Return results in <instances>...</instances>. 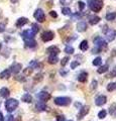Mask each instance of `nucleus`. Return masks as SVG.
Masks as SVG:
<instances>
[{
	"label": "nucleus",
	"mask_w": 116,
	"mask_h": 121,
	"mask_svg": "<svg viewBox=\"0 0 116 121\" xmlns=\"http://www.w3.org/2000/svg\"><path fill=\"white\" fill-rule=\"evenodd\" d=\"M94 43L96 44V48H93V51H92L94 54H97L98 52H101L102 50H105L106 47H107L106 41L100 36H97L96 39H94Z\"/></svg>",
	"instance_id": "obj_1"
},
{
	"label": "nucleus",
	"mask_w": 116,
	"mask_h": 121,
	"mask_svg": "<svg viewBox=\"0 0 116 121\" xmlns=\"http://www.w3.org/2000/svg\"><path fill=\"white\" fill-rule=\"evenodd\" d=\"M88 6L94 12H99L103 7V3L101 0H88Z\"/></svg>",
	"instance_id": "obj_2"
},
{
	"label": "nucleus",
	"mask_w": 116,
	"mask_h": 121,
	"mask_svg": "<svg viewBox=\"0 0 116 121\" xmlns=\"http://www.w3.org/2000/svg\"><path fill=\"white\" fill-rule=\"evenodd\" d=\"M18 107V101L16 99H8L6 102H5V109L8 112H13L15 109Z\"/></svg>",
	"instance_id": "obj_3"
},
{
	"label": "nucleus",
	"mask_w": 116,
	"mask_h": 121,
	"mask_svg": "<svg viewBox=\"0 0 116 121\" xmlns=\"http://www.w3.org/2000/svg\"><path fill=\"white\" fill-rule=\"evenodd\" d=\"M55 103L58 106H68L71 103V99L69 97H57L55 99Z\"/></svg>",
	"instance_id": "obj_4"
},
{
	"label": "nucleus",
	"mask_w": 116,
	"mask_h": 121,
	"mask_svg": "<svg viewBox=\"0 0 116 121\" xmlns=\"http://www.w3.org/2000/svg\"><path fill=\"white\" fill-rule=\"evenodd\" d=\"M33 16H34V18L39 22H43L44 20H46V14H44L43 10L40 9V8L36 9L34 11V14H33Z\"/></svg>",
	"instance_id": "obj_5"
},
{
	"label": "nucleus",
	"mask_w": 116,
	"mask_h": 121,
	"mask_svg": "<svg viewBox=\"0 0 116 121\" xmlns=\"http://www.w3.org/2000/svg\"><path fill=\"white\" fill-rule=\"evenodd\" d=\"M54 37H55V33L53 31H51V30H48V31H44L43 33L42 39H43V41H44V43H47V41L53 40Z\"/></svg>",
	"instance_id": "obj_6"
},
{
	"label": "nucleus",
	"mask_w": 116,
	"mask_h": 121,
	"mask_svg": "<svg viewBox=\"0 0 116 121\" xmlns=\"http://www.w3.org/2000/svg\"><path fill=\"white\" fill-rule=\"evenodd\" d=\"M105 36H106V39H107L108 41L114 40L115 36H116V30L112 29V28H109V29L105 30Z\"/></svg>",
	"instance_id": "obj_7"
},
{
	"label": "nucleus",
	"mask_w": 116,
	"mask_h": 121,
	"mask_svg": "<svg viewBox=\"0 0 116 121\" xmlns=\"http://www.w3.org/2000/svg\"><path fill=\"white\" fill-rule=\"evenodd\" d=\"M37 98L43 102H47L51 99V94L47 92H44V91H42V92H39L37 94Z\"/></svg>",
	"instance_id": "obj_8"
},
{
	"label": "nucleus",
	"mask_w": 116,
	"mask_h": 121,
	"mask_svg": "<svg viewBox=\"0 0 116 121\" xmlns=\"http://www.w3.org/2000/svg\"><path fill=\"white\" fill-rule=\"evenodd\" d=\"M22 37H23V39L24 40H26V39H31L34 37L35 35V33L32 31L31 29H27V30H24L23 32H22Z\"/></svg>",
	"instance_id": "obj_9"
},
{
	"label": "nucleus",
	"mask_w": 116,
	"mask_h": 121,
	"mask_svg": "<svg viewBox=\"0 0 116 121\" xmlns=\"http://www.w3.org/2000/svg\"><path fill=\"white\" fill-rule=\"evenodd\" d=\"M21 69H22L21 64L14 63L13 65L11 66V68H10V72H11V73H13V74H18L21 71Z\"/></svg>",
	"instance_id": "obj_10"
},
{
	"label": "nucleus",
	"mask_w": 116,
	"mask_h": 121,
	"mask_svg": "<svg viewBox=\"0 0 116 121\" xmlns=\"http://www.w3.org/2000/svg\"><path fill=\"white\" fill-rule=\"evenodd\" d=\"M106 101H107V98L104 96V95H100L96 98V100H95V103L97 106H102L106 103Z\"/></svg>",
	"instance_id": "obj_11"
},
{
	"label": "nucleus",
	"mask_w": 116,
	"mask_h": 121,
	"mask_svg": "<svg viewBox=\"0 0 116 121\" xmlns=\"http://www.w3.org/2000/svg\"><path fill=\"white\" fill-rule=\"evenodd\" d=\"M88 27V25L87 23H86L85 21H80L79 23L77 24V31H79V32H83V31H86V29H87Z\"/></svg>",
	"instance_id": "obj_12"
},
{
	"label": "nucleus",
	"mask_w": 116,
	"mask_h": 121,
	"mask_svg": "<svg viewBox=\"0 0 116 121\" xmlns=\"http://www.w3.org/2000/svg\"><path fill=\"white\" fill-rule=\"evenodd\" d=\"M100 20H101V19H100V17H99V16H97V15H90V16H89V23L91 24V25H95V24H97Z\"/></svg>",
	"instance_id": "obj_13"
},
{
	"label": "nucleus",
	"mask_w": 116,
	"mask_h": 121,
	"mask_svg": "<svg viewBox=\"0 0 116 121\" xmlns=\"http://www.w3.org/2000/svg\"><path fill=\"white\" fill-rule=\"evenodd\" d=\"M47 52H50L51 55H56V56H57L59 52H60V48H59L58 47H56V45H52V47L47 48Z\"/></svg>",
	"instance_id": "obj_14"
},
{
	"label": "nucleus",
	"mask_w": 116,
	"mask_h": 121,
	"mask_svg": "<svg viewBox=\"0 0 116 121\" xmlns=\"http://www.w3.org/2000/svg\"><path fill=\"white\" fill-rule=\"evenodd\" d=\"M89 106H84L82 107V109H80V114H79V119H82L85 115H87L89 113Z\"/></svg>",
	"instance_id": "obj_15"
},
{
	"label": "nucleus",
	"mask_w": 116,
	"mask_h": 121,
	"mask_svg": "<svg viewBox=\"0 0 116 121\" xmlns=\"http://www.w3.org/2000/svg\"><path fill=\"white\" fill-rule=\"evenodd\" d=\"M28 22V19L27 18H25V17H20V18H18L17 21H16V26L17 27H21V26H23L25 25Z\"/></svg>",
	"instance_id": "obj_16"
},
{
	"label": "nucleus",
	"mask_w": 116,
	"mask_h": 121,
	"mask_svg": "<svg viewBox=\"0 0 116 121\" xmlns=\"http://www.w3.org/2000/svg\"><path fill=\"white\" fill-rule=\"evenodd\" d=\"M35 107H36V109H37L39 111H44V110L47 109V105H46V103H44V102L39 101V102H37V103H36Z\"/></svg>",
	"instance_id": "obj_17"
},
{
	"label": "nucleus",
	"mask_w": 116,
	"mask_h": 121,
	"mask_svg": "<svg viewBox=\"0 0 116 121\" xmlns=\"http://www.w3.org/2000/svg\"><path fill=\"white\" fill-rule=\"evenodd\" d=\"M10 95V91L7 89V88H1L0 89V96H1L2 98H7Z\"/></svg>",
	"instance_id": "obj_18"
},
{
	"label": "nucleus",
	"mask_w": 116,
	"mask_h": 121,
	"mask_svg": "<svg viewBox=\"0 0 116 121\" xmlns=\"http://www.w3.org/2000/svg\"><path fill=\"white\" fill-rule=\"evenodd\" d=\"M10 75H11L10 70L6 69V70L2 71L1 73H0V79H8L10 77Z\"/></svg>",
	"instance_id": "obj_19"
},
{
	"label": "nucleus",
	"mask_w": 116,
	"mask_h": 121,
	"mask_svg": "<svg viewBox=\"0 0 116 121\" xmlns=\"http://www.w3.org/2000/svg\"><path fill=\"white\" fill-rule=\"evenodd\" d=\"M87 77H88V74L86 73V72H82V73L78 76V81L81 83H84L87 81Z\"/></svg>",
	"instance_id": "obj_20"
},
{
	"label": "nucleus",
	"mask_w": 116,
	"mask_h": 121,
	"mask_svg": "<svg viewBox=\"0 0 116 121\" xmlns=\"http://www.w3.org/2000/svg\"><path fill=\"white\" fill-rule=\"evenodd\" d=\"M21 100L23 102H25V103H31V102H32V96L30 95V94L26 93V94H24V95L22 96Z\"/></svg>",
	"instance_id": "obj_21"
},
{
	"label": "nucleus",
	"mask_w": 116,
	"mask_h": 121,
	"mask_svg": "<svg viewBox=\"0 0 116 121\" xmlns=\"http://www.w3.org/2000/svg\"><path fill=\"white\" fill-rule=\"evenodd\" d=\"M58 56H56V55H51L50 56H48V59H47V62L51 64V65H55V64H57L58 63Z\"/></svg>",
	"instance_id": "obj_22"
},
{
	"label": "nucleus",
	"mask_w": 116,
	"mask_h": 121,
	"mask_svg": "<svg viewBox=\"0 0 116 121\" xmlns=\"http://www.w3.org/2000/svg\"><path fill=\"white\" fill-rule=\"evenodd\" d=\"M36 45V41L33 39H26L25 40V47L26 48H34Z\"/></svg>",
	"instance_id": "obj_23"
},
{
	"label": "nucleus",
	"mask_w": 116,
	"mask_h": 121,
	"mask_svg": "<svg viewBox=\"0 0 116 121\" xmlns=\"http://www.w3.org/2000/svg\"><path fill=\"white\" fill-rule=\"evenodd\" d=\"M80 50L82 52H86L88 50V41L87 40H83L80 43Z\"/></svg>",
	"instance_id": "obj_24"
},
{
	"label": "nucleus",
	"mask_w": 116,
	"mask_h": 121,
	"mask_svg": "<svg viewBox=\"0 0 116 121\" xmlns=\"http://www.w3.org/2000/svg\"><path fill=\"white\" fill-rule=\"evenodd\" d=\"M108 65H104V66H102V67H100L98 70H97V72H98L99 74H103V73H105V72H107L108 71Z\"/></svg>",
	"instance_id": "obj_25"
},
{
	"label": "nucleus",
	"mask_w": 116,
	"mask_h": 121,
	"mask_svg": "<svg viewBox=\"0 0 116 121\" xmlns=\"http://www.w3.org/2000/svg\"><path fill=\"white\" fill-rule=\"evenodd\" d=\"M65 52L68 55H72L74 54V48L71 47V45H67V47L65 48Z\"/></svg>",
	"instance_id": "obj_26"
},
{
	"label": "nucleus",
	"mask_w": 116,
	"mask_h": 121,
	"mask_svg": "<svg viewBox=\"0 0 116 121\" xmlns=\"http://www.w3.org/2000/svg\"><path fill=\"white\" fill-rule=\"evenodd\" d=\"M116 89V83H110V84H108L107 86V91H109V92H112V91H114Z\"/></svg>",
	"instance_id": "obj_27"
},
{
	"label": "nucleus",
	"mask_w": 116,
	"mask_h": 121,
	"mask_svg": "<svg viewBox=\"0 0 116 121\" xmlns=\"http://www.w3.org/2000/svg\"><path fill=\"white\" fill-rule=\"evenodd\" d=\"M115 17H116V13H114V12H111V13L106 14V19L109 20V21L110 20H114Z\"/></svg>",
	"instance_id": "obj_28"
},
{
	"label": "nucleus",
	"mask_w": 116,
	"mask_h": 121,
	"mask_svg": "<svg viewBox=\"0 0 116 121\" xmlns=\"http://www.w3.org/2000/svg\"><path fill=\"white\" fill-rule=\"evenodd\" d=\"M101 64H102V59H101L100 56H97V58L94 59V60H93V65L94 66H100Z\"/></svg>",
	"instance_id": "obj_29"
},
{
	"label": "nucleus",
	"mask_w": 116,
	"mask_h": 121,
	"mask_svg": "<svg viewBox=\"0 0 116 121\" xmlns=\"http://www.w3.org/2000/svg\"><path fill=\"white\" fill-rule=\"evenodd\" d=\"M31 27H32V28H31V30H32V31H33V32H34V33H35V35H36V33H37V32H39V25H37L36 23H32V25H31Z\"/></svg>",
	"instance_id": "obj_30"
},
{
	"label": "nucleus",
	"mask_w": 116,
	"mask_h": 121,
	"mask_svg": "<svg viewBox=\"0 0 116 121\" xmlns=\"http://www.w3.org/2000/svg\"><path fill=\"white\" fill-rule=\"evenodd\" d=\"M62 12H63V14H65V15H71L72 14L71 9L69 8V7H64V8L62 9Z\"/></svg>",
	"instance_id": "obj_31"
},
{
	"label": "nucleus",
	"mask_w": 116,
	"mask_h": 121,
	"mask_svg": "<svg viewBox=\"0 0 116 121\" xmlns=\"http://www.w3.org/2000/svg\"><path fill=\"white\" fill-rule=\"evenodd\" d=\"M98 117L100 119H103L106 117V111L105 110H101L99 113H98Z\"/></svg>",
	"instance_id": "obj_32"
},
{
	"label": "nucleus",
	"mask_w": 116,
	"mask_h": 121,
	"mask_svg": "<svg viewBox=\"0 0 116 121\" xmlns=\"http://www.w3.org/2000/svg\"><path fill=\"white\" fill-rule=\"evenodd\" d=\"M43 74H37L35 77H34V81H35V82H40V81H42L43 79Z\"/></svg>",
	"instance_id": "obj_33"
},
{
	"label": "nucleus",
	"mask_w": 116,
	"mask_h": 121,
	"mask_svg": "<svg viewBox=\"0 0 116 121\" xmlns=\"http://www.w3.org/2000/svg\"><path fill=\"white\" fill-rule=\"evenodd\" d=\"M68 62H69V58H68V56H65V58L62 59V60H61L62 66H63V67H65L67 64H68Z\"/></svg>",
	"instance_id": "obj_34"
},
{
	"label": "nucleus",
	"mask_w": 116,
	"mask_h": 121,
	"mask_svg": "<svg viewBox=\"0 0 116 121\" xmlns=\"http://www.w3.org/2000/svg\"><path fill=\"white\" fill-rule=\"evenodd\" d=\"M80 63L79 62H76V60H74V62L71 63V69H76L77 67H79Z\"/></svg>",
	"instance_id": "obj_35"
},
{
	"label": "nucleus",
	"mask_w": 116,
	"mask_h": 121,
	"mask_svg": "<svg viewBox=\"0 0 116 121\" xmlns=\"http://www.w3.org/2000/svg\"><path fill=\"white\" fill-rule=\"evenodd\" d=\"M32 73V69L31 68H27V69L24 70V75H30Z\"/></svg>",
	"instance_id": "obj_36"
},
{
	"label": "nucleus",
	"mask_w": 116,
	"mask_h": 121,
	"mask_svg": "<svg viewBox=\"0 0 116 121\" xmlns=\"http://www.w3.org/2000/svg\"><path fill=\"white\" fill-rule=\"evenodd\" d=\"M5 121H14V117H13L12 115H10V114H9V115H7Z\"/></svg>",
	"instance_id": "obj_37"
},
{
	"label": "nucleus",
	"mask_w": 116,
	"mask_h": 121,
	"mask_svg": "<svg viewBox=\"0 0 116 121\" xmlns=\"http://www.w3.org/2000/svg\"><path fill=\"white\" fill-rule=\"evenodd\" d=\"M50 14H51V16H52V17H54V18H57V17H58L57 12H56V11H54V10H52L51 12H50Z\"/></svg>",
	"instance_id": "obj_38"
},
{
	"label": "nucleus",
	"mask_w": 116,
	"mask_h": 121,
	"mask_svg": "<svg viewBox=\"0 0 116 121\" xmlns=\"http://www.w3.org/2000/svg\"><path fill=\"white\" fill-rule=\"evenodd\" d=\"M81 13H76V14H74L73 15V20H76L77 18H81Z\"/></svg>",
	"instance_id": "obj_39"
},
{
	"label": "nucleus",
	"mask_w": 116,
	"mask_h": 121,
	"mask_svg": "<svg viewBox=\"0 0 116 121\" xmlns=\"http://www.w3.org/2000/svg\"><path fill=\"white\" fill-rule=\"evenodd\" d=\"M78 4H79V7H80V9H81V10H83V9H84V7H85V3H84V2L79 1V2H78Z\"/></svg>",
	"instance_id": "obj_40"
},
{
	"label": "nucleus",
	"mask_w": 116,
	"mask_h": 121,
	"mask_svg": "<svg viewBox=\"0 0 116 121\" xmlns=\"http://www.w3.org/2000/svg\"><path fill=\"white\" fill-rule=\"evenodd\" d=\"M62 4H70L72 2V0H60Z\"/></svg>",
	"instance_id": "obj_41"
},
{
	"label": "nucleus",
	"mask_w": 116,
	"mask_h": 121,
	"mask_svg": "<svg viewBox=\"0 0 116 121\" xmlns=\"http://www.w3.org/2000/svg\"><path fill=\"white\" fill-rule=\"evenodd\" d=\"M91 85H92V86H91L92 89H96V87H97V81H96V80H93Z\"/></svg>",
	"instance_id": "obj_42"
},
{
	"label": "nucleus",
	"mask_w": 116,
	"mask_h": 121,
	"mask_svg": "<svg viewBox=\"0 0 116 121\" xmlns=\"http://www.w3.org/2000/svg\"><path fill=\"white\" fill-rule=\"evenodd\" d=\"M4 29H5V25L2 24V23H0V32L4 31Z\"/></svg>",
	"instance_id": "obj_43"
},
{
	"label": "nucleus",
	"mask_w": 116,
	"mask_h": 121,
	"mask_svg": "<svg viewBox=\"0 0 116 121\" xmlns=\"http://www.w3.org/2000/svg\"><path fill=\"white\" fill-rule=\"evenodd\" d=\"M57 119H58V121H65V117L64 116H58Z\"/></svg>",
	"instance_id": "obj_44"
},
{
	"label": "nucleus",
	"mask_w": 116,
	"mask_h": 121,
	"mask_svg": "<svg viewBox=\"0 0 116 121\" xmlns=\"http://www.w3.org/2000/svg\"><path fill=\"white\" fill-rule=\"evenodd\" d=\"M113 76H116V68L114 69V71L112 72V73H111L109 76H108V77H111V78H112V77H113Z\"/></svg>",
	"instance_id": "obj_45"
},
{
	"label": "nucleus",
	"mask_w": 116,
	"mask_h": 121,
	"mask_svg": "<svg viewBox=\"0 0 116 121\" xmlns=\"http://www.w3.org/2000/svg\"><path fill=\"white\" fill-rule=\"evenodd\" d=\"M0 121H4V116H3L1 112H0Z\"/></svg>",
	"instance_id": "obj_46"
},
{
	"label": "nucleus",
	"mask_w": 116,
	"mask_h": 121,
	"mask_svg": "<svg viewBox=\"0 0 116 121\" xmlns=\"http://www.w3.org/2000/svg\"><path fill=\"white\" fill-rule=\"evenodd\" d=\"M10 1L12 2V3H17V1H18V0H10Z\"/></svg>",
	"instance_id": "obj_47"
},
{
	"label": "nucleus",
	"mask_w": 116,
	"mask_h": 121,
	"mask_svg": "<svg viewBox=\"0 0 116 121\" xmlns=\"http://www.w3.org/2000/svg\"><path fill=\"white\" fill-rule=\"evenodd\" d=\"M0 48H1V43H0Z\"/></svg>",
	"instance_id": "obj_48"
},
{
	"label": "nucleus",
	"mask_w": 116,
	"mask_h": 121,
	"mask_svg": "<svg viewBox=\"0 0 116 121\" xmlns=\"http://www.w3.org/2000/svg\"><path fill=\"white\" fill-rule=\"evenodd\" d=\"M69 121H73V120H69Z\"/></svg>",
	"instance_id": "obj_49"
},
{
	"label": "nucleus",
	"mask_w": 116,
	"mask_h": 121,
	"mask_svg": "<svg viewBox=\"0 0 116 121\" xmlns=\"http://www.w3.org/2000/svg\"><path fill=\"white\" fill-rule=\"evenodd\" d=\"M0 105H1V103H0Z\"/></svg>",
	"instance_id": "obj_50"
}]
</instances>
